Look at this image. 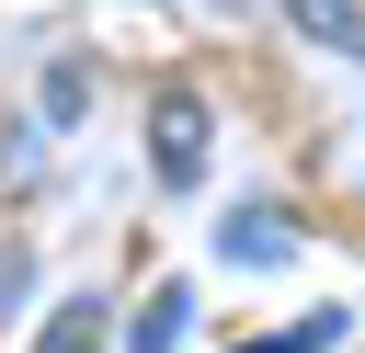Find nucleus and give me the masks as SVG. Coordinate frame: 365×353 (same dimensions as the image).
<instances>
[{"mask_svg":"<svg viewBox=\"0 0 365 353\" xmlns=\"http://www.w3.org/2000/svg\"><path fill=\"white\" fill-rule=\"evenodd\" d=\"M148 171H160L171 194L205 171V102H194V91H160V114H148Z\"/></svg>","mask_w":365,"mask_h":353,"instance_id":"f257e3e1","label":"nucleus"},{"mask_svg":"<svg viewBox=\"0 0 365 353\" xmlns=\"http://www.w3.org/2000/svg\"><path fill=\"white\" fill-rule=\"evenodd\" d=\"M285 23L331 57H365V0H285Z\"/></svg>","mask_w":365,"mask_h":353,"instance_id":"f03ea898","label":"nucleus"},{"mask_svg":"<svg viewBox=\"0 0 365 353\" xmlns=\"http://www.w3.org/2000/svg\"><path fill=\"white\" fill-rule=\"evenodd\" d=\"M182 330H194V285H160V296L125 319V353H171Z\"/></svg>","mask_w":365,"mask_h":353,"instance_id":"7ed1b4c3","label":"nucleus"},{"mask_svg":"<svg viewBox=\"0 0 365 353\" xmlns=\"http://www.w3.org/2000/svg\"><path fill=\"white\" fill-rule=\"evenodd\" d=\"M217 251H228V262H285V251H297V228H285L274 205H251V216H228V228H217Z\"/></svg>","mask_w":365,"mask_h":353,"instance_id":"20e7f679","label":"nucleus"},{"mask_svg":"<svg viewBox=\"0 0 365 353\" xmlns=\"http://www.w3.org/2000/svg\"><path fill=\"white\" fill-rule=\"evenodd\" d=\"M91 342H103V319H91V296H68V307H57L46 330H34V353H91Z\"/></svg>","mask_w":365,"mask_h":353,"instance_id":"39448f33","label":"nucleus"}]
</instances>
